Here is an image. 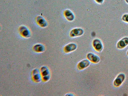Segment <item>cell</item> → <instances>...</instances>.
I'll use <instances>...</instances> for the list:
<instances>
[{"mask_svg":"<svg viewBox=\"0 0 128 96\" xmlns=\"http://www.w3.org/2000/svg\"><path fill=\"white\" fill-rule=\"evenodd\" d=\"M32 78L33 81L36 83L40 82L42 77L40 72L37 69H34L32 72Z\"/></svg>","mask_w":128,"mask_h":96,"instance_id":"obj_10","label":"cell"},{"mask_svg":"<svg viewBox=\"0 0 128 96\" xmlns=\"http://www.w3.org/2000/svg\"><path fill=\"white\" fill-rule=\"evenodd\" d=\"M92 45L94 48L97 52H101L103 50V44L99 39L96 38L92 42Z\"/></svg>","mask_w":128,"mask_h":96,"instance_id":"obj_4","label":"cell"},{"mask_svg":"<svg viewBox=\"0 0 128 96\" xmlns=\"http://www.w3.org/2000/svg\"><path fill=\"white\" fill-rule=\"evenodd\" d=\"M77 46L74 43L68 44L64 47V51L66 53H70L75 51L77 48Z\"/></svg>","mask_w":128,"mask_h":96,"instance_id":"obj_9","label":"cell"},{"mask_svg":"<svg viewBox=\"0 0 128 96\" xmlns=\"http://www.w3.org/2000/svg\"><path fill=\"white\" fill-rule=\"evenodd\" d=\"M125 2L128 4V0H125Z\"/></svg>","mask_w":128,"mask_h":96,"instance_id":"obj_16","label":"cell"},{"mask_svg":"<svg viewBox=\"0 0 128 96\" xmlns=\"http://www.w3.org/2000/svg\"><path fill=\"white\" fill-rule=\"evenodd\" d=\"M86 58L88 60L92 63L98 64L100 61V58L98 56L91 52L87 54Z\"/></svg>","mask_w":128,"mask_h":96,"instance_id":"obj_8","label":"cell"},{"mask_svg":"<svg viewBox=\"0 0 128 96\" xmlns=\"http://www.w3.org/2000/svg\"><path fill=\"white\" fill-rule=\"evenodd\" d=\"M127 55L128 56V50L127 51Z\"/></svg>","mask_w":128,"mask_h":96,"instance_id":"obj_17","label":"cell"},{"mask_svg":"<svg viewBox=\"0 0 128 96\" xmlns=\"http://www.w3.org/2000/svg\"><path fill=\"white\" fill-rule=\"evenodd\" d=\"M90 64V62L88 59H84L78 63L77 68L78 70H83L88 68Z\"/></svg>","mask_w":128,"mask_h":96,"instance_id":"obj_7","label":"cell"},{"mask_svg":"<svg viewBox=\"0 0 128 96\" xmlns=\"http://www.w3.org/2000/svg\"><path fill=\"white\" fill-rule=\"evenodd\" d=\"M18 32L20 35L25 38H29L31 36V32L27 26H21L18 28Z\"/></svg>","mask_w":128,"mask_h":96,"instance_id":"obj_1","label":"cell"},{"mask_svg":"<svg viewBox=\"0 0 128 96\" xmlns=\"http://www.w3.org/2000/svg\"><path fill=\"white\" fill-rule=\"evenodd\" d=\"M122 20L124 22L128 23V14H125L122 16Z\"/></svg>","mask_w":128,"mask_h":96,"instance_id":"obj_14","label":"cell"},{"mask_svg":"<svg viewBox=\"0 0 128 96\" xmlns=\"http://www.w3.org/2000/svg\"><path fill=\"white\" fill-rule=\"evenodd\" d=\"M40 74L42 80L43 82H46L50 80V72L47 67L46 66L41 67L40 69Z\"/></svg>","mask_w":128,"mask_h":96,"instance_id":"obj_2","label":"cell"},{"mask_svg":"<svg viewBox=\"0 0 128 96\" xmlns=\"http://www.w3.org/2000/svg\"><path fill=\"white\" fill-rule=\"evenodd\" d=\"M64 15L66 19L68 21L72 22L75 19V16L74 12L70 10H66L64 12Z\"/></svg>","mask_w":128,"mask_h":96,"instance_id":"obj_11","label":"cell"},{"mask_svg":"<svg viewBox=\"0 0 128 96\" xmlns=\"http://www.w3.org/2000/svg\"><path fill=\"white\" fill-rule=\"evenodd\" d=\"M84 30L82 28H78L72 29L70 32V37L75 38L82 36L84 34Z\"/></svg>","mask_w":128,"mask_h":96,"instance_id":"obj_6","label":"cell"},{"mask_svg":"<svg viewBox=\"0 0 128 96\" xmlns=\"http://www.w3.org/2000/svg\"><path fill=\"white\" fill-rule=\"evenodd\" d=\"M35 20L36 24L41 28H46L48 25L47 20L45 18L42 16H37L35 18Z\"/></svg>","mask_w":128,"mask_h":96,"instance_id":"obj_3","label":"cell"},{"mask_svg":"<svg viewBox=\"0 0 128 96\" xmlns=\"http://www.w3.org/2000/svg\"><path fill=\"white\" fill-rule=\"evenodd\" d=\"M128 45V38L124 37L120 40L116 44V47L120 50H122L126 47Z\"/></svg>","mask_w":128,"mask_h":96,"instance_id":"obj_12","label":"cell"},{"mask_svg":"<svg viewBox=\"0 0 128 96\" xmlns=\"http://www.w3.org/2000/svg\"><path fill=\"white\" fill-rule=\"evenodd\" d=\"M33 50L34 52L41 53L44 52L45 50V47L42 44H36L33 47Z\"/></svg>","mask_w":128,"mask_h":96,"instance_id":"obj_13","label":"cell"},{"mask_svg":"<svg viewBox=\"0 0 128 96\" xmlns=\"http://www.w3.org/2000/svg\"><path fill=\"white\" fill-rule=\"evenodd\" d=\"M96 3L99 4H102L103 3L104 0H94Z\"/></svg>","mask_w":128,"mask_h":96,"instance_id":"obj_15","label":"cell"},{"mask_svg":"<svg viewBox=\"0 0 128 96\" xmlns=\"http://www.w3.org/2000/svg\"><path fill=\"white\" fill-rule=\"evenodd\" d=\"M125 79V75L123 73L119 74L114 80L113 84L114 87L118 88L123 83Z\"/></svg>","mask_w":128,"mask_h":96,"instance_id":"obj_5","label":"cell"}]
</instances>
